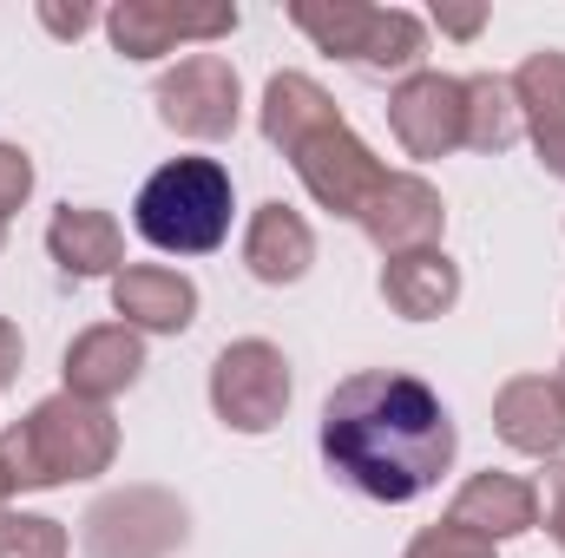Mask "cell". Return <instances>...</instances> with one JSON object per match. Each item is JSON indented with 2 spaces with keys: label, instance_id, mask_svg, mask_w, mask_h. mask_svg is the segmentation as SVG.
<instances>
[{
  "label": "cell",
  "instance_id": "1",
  "mask_svg": "<svg viewBox=\"0 0 565 558\" xmlns=\"http://www.w3.org/2000/svg\"><path fill=\"white\" fill-rule=\"evenodd\" d=\"M316 447L349 493H362L375 506H408L427 486H440L460 433L422 375L362 368V375L335 382V395L322 401Z\"/></svg>",
  "mask_w": 565,
  "mask_h": 558
},
{
  "label": "cell",
  "instance_id": "2",
  "mask_svg": "<svg viewBox=\"0 0 565 558\" xmlns=\"http://www.w3.org/2000/svg\"><path fill=\"white\" fill-rule=\"evenodd\" d=\"M113 453H119L113 408L79 401V395H46L33 415L0 433V480L13 493H46V486L106 473Z\"/></svg>",
  "mask_w": 565,
  "mask_h": 558
},
{
  "label": "cell",
  "instance_id": "3",
  "mask_svg": "<svg viewBox=\"0 0 565 558\" xmlns=\"http://www.w3.org/2000/svg\"><path fill=\"white\" fill-rule=\"evenodd\" d=\"M132 224L164 257H204L231 237V171L217 158H171L145 178Z\"/></svg>",
  "mask_w": 565,
  "mask_h": 558
},
{
  "label": "cell",
  "instance_id": "4",
  "mask_svg": "<svg viewBox=\"0 0 565 558\" xmlns=\"http://www.w3.org/2000/svg\"><path fill=\"white\" fill-rule=\"evenodd\" d=\"M289 20L329 53L362 73H415L427 53V26L402 7H369V0H296Z\"/></svg>",
  "mask_w": 565,
  "mask_h": 558
},
{
  "label": "cell",
  "instance_id": "5",
  "mask_svg": "<svg viewBox=\"0 0 565 558\" xmlns=\"http://www.w3.org/2000/svg\"><path fill=\"white\" fill-rule=\"evenodd\" d=\"M282 158L296 164L302 191H309L322 211H335V217H362V211H369V197L388 184V164L355 139V132H349V119H335V126L309 132L302 144H289Z\"/></svg>",
  "mask_w": 565,
  "mask_h": 558
},
{
  "label": "cell",
  "instance_id": "6",
  "mask_svg": "<svg viewBox=\"0 0 565 558\" xmlns=\"http://www.w3.org/2000/svg\"><path fill=\"white\" fill-rule=\"evenodd\" d=\"M211 408L231 433H270L289 408V362L277 342H231L211 362Z\"/></svg>",
  "mask_w": 565,
  "mask_h": 558
},
{
  "label": "cell",
  "instance_id": "7",
  "mask_svg": "<svg viewBox=\"0 0 565 558\" xmlns=\"http://www.w3.org/2000/svg\"><path fill=\"white\" fill-rule=\"evenodd\" d=\"M191 539V519L171 493L158 486H126L106 493L86 513V552L93 558H171Z\"/></svg>",
  "mask_w": 565,
  "mask_h": 558
},
{
  "label": "cell",
  "instance_id": "8",
  "mask_svg": "<svg viewBox=\"0 0 565 558\" xmlns=\"http://www.w3.org/2000/svg\"><path fill=\"white\" fill-rule=\"evenodd\" d=\"M158 119L178 139H231L237 132V66L224 53H191L158 79Z\"/></svg>",
  "mask_w": 565,
  "mask_h": 558
},
{
  "label": "cell",
  "instance_id": "9",
  "mask_svg": "<svg viewBox=\"0 0 565 558\" xmlns=\"http://www.w3.org/2000/svg\"><path fill=\"white\" fill-rule=\"evenodd\" d=\"M388 126L408 158H447L467 144V79H447V73H408L395 93H388Z\"/></svg>",
  "mask_w": 565,
  "mask_h": 558
},
{
  "label": "cell",
  "instance_id": "10",
  "mask_svg": "<svg viewBox=\"0 0 565 558\" xmlns=\"http://www.w3.org/2000/svg\"><path fill=\"white\" fill-rule=\"evenodd\" d=\"M237 26V7H171V0H126L106 13V33L126 60H158L178 40H224Z\"/></svg>",
  "mask_w": 565,
  "mask_h": 558
},
{
  "label": "cell",
  "instance_id": "11",
  "mask_svg": "<svg viewBox=\"0 0 565 558\" xmlns=\"http://www.w3.org/2000/svg\"><path fill=\"white\" fill-rule=\"evenodd\" d=\"M369 230V244L382 257H408V250H434L440 244V224H447V204L440 191L415 178V171H388V184L369 197V211L355 217Z\"/></svg>",
  "mask_w": 565,
  "mask_h": 558
},
{
  "label": "cell",
  "instance_id": "12",
  "mask_svg": "<svg viewBox=\"0 0 565 558\" xmlns=\"http://www.w3.org/2000/svg\"><path fill=\"white\" fill-rule=\"evenodd\" d=\"M139 375H145V342H139V329H126V322L79 329L73 348H66V395H79V401H99L106 408Z\"/></svg>",
  "mask_w": 565,
  "mask_h": 558
},
{
  "label": "cell",
  "instance_id": "13",
  "mask_svg": "<svg viewBox=\"0 0 565 558\" xmlns=\"http://www.w3.org/2000/svg\"><path fill=\"white\" fill-rule=\"evenodd\" d=\"M447 526H460V533H473V539H487V546L520 539V533L540 526V486H526L520 473H473V480L454 493Z\"/></svg>",
  "mask_w": 565,
  "mask_h": 558
},
{
  "label": "cell",
  "instance_id": "14",
  "mask_svg": "<svg viewBox=\"0 0 565 558\" xmlns=\"http://www.w3.org/2000/svg\"><path fill=\"white\" fill-rule=\"evenodd\" d=\"M493 433L513 447V453H533V460H553L565 447V395L553 375H513L500 395H493Z\"/></svg>",
  "mask_w": 565,
  "mask_h": 558
},
{
  "label": "cell",
  "instance_id": "15",
  "mask_svg": "<svg viewBox=\"0 0 565 558\" xmlns=\"http://www.w3.org/2000/svg\"><path fill=\"white\" fill-rule=\"evenodd\" d=\"M113 309H119L126 329L178 335L198 315V282L184 277V270H164V264H132V270L113 277Z\"/></svg>",
  "mask_w": 565,
  "mask_h": 558
},
{
  "label": "cell",
  "instance_id": "16",
  "mask_svg": "<svg viewBox=\"0 0 565 558\" xmlns=\"http://www.w3.org/2000/svg\"><path fill=\"white\" fill-rule=\"evenodd\" d=\"M46 250L53 264L73 282L86 277H119V257H126V230L113 211H93V204H60L53 224H46Z\"/></svg>",
  "mask_w": 565,
  "mask_h": 558
},
{
  "label": "cell",
  "instance_id": "17",
  "mask_svg": "<svg viewBox=\"0 0 565 558\" xmlns=\"http://www.w3.org/2000/svg\"><path fill=\"white\" fill-rule=\"evenodd\" d=\"M382 302L408 322H434L460 302V264L434 244V250H408L382 264Z\"/></svg>",
  "mask_w": 565,
  "mask_h": 558
},
{
  "label": "cell",
  "instance_id": "18",
  "mask_svg": "<svg viewBox=\"0 0 565 558\" xmlns=\"http://www.w3.org/2000/svg\"><path fill=\"white\" fill-rule=\"evenodd\" d=\"M513 99H520V119L540 144V164L565 178V53H533L513 73Z\"/></svg>",
  "mask_w": 565,
  "mask_h": 558
},
{
  "label": "cell",
  "instance_id": "19",
  "mask_svg": "<svg viewBox=\"0 0 565 558\" xmlns=\"http://www.w3.org/2000/svg\"><path fill=\"white\" fill-rule=\"evenodd\" d=\"M309 264H316V237H309V224L289 211V204H257V217H250V230H244V270L257 282H302L309 277Z\"/></svg>",
  "mask_w": 565,
  "mask_h": 558
},
{
  "label": "cell",
  "instance_id": "20",
  "mask_svg": "<svg viewBox=\"0 0 565 558\" xmlns=\"http://www.w3.org/2000/svg\"><path fill=\"white\" fill-rule=\"evenodd\" d=\"M342 112H335V99L309 79V73H277L270 86H264V139L289 151V144H302L309 132H322V126H335Z\"/></svg>",
  "mask_w": 565,
  "mask_h": 558
},
{
  "label": "cell",
  "instance_id": "21",
  "mask_svg": "<svg viewBox=\"0 0 565 558\" xmlns=\"http://www.w3.org/2000/svg\"><path fill=\"white\" fill-rule=\"evenodd\" d=\"M526 132V119H520V99H513V79H500V73H473L467 79V144L473 151H507V144Z\"/></svg>",
  "mask_w": 565,
  "mask_h": 558
},
{
  "label": "cell",
  "instance_id": "22",
  "mask_svg": "<svg viewBox=\"0 0 565 558\" xmlns=\"http://www.w3.org/2000/svg\"><path fill=\"white\" fill-rule=\"evenodd\" d=\"M0 558H66V526L40 513H0Z\"/></svg>",
  "mask_w": 565,
  "mask_h": 558
},
{
  "label": "cell",
  "instance_id": "23",
  "mask_svg": "<svg viewBox=\"0 0 565 558\" xmlns=\"http://www.w3.org/2000/svg\"><path fill=\"white\" fill-rule=\"evenodd\" d=\"M402 558H493V546L473 539V533H460V526H427Z\"/></svg>",
  "mask_w": 565,
  "mask_h": 558
},
{
  "label": "cell",
  "instance_id": "24",
  "mask_svg": "<svg viewBox=\"0 0 565 558\" xmlns=\"http://www.w3.org/2000/svg\"><path fill=\"white\" fill-rule=\"evenodd\" d=\"M33 197V158L20 144H0V224Z\"/></svg>",
  "mask_w": 565,
  "mask_h": 558
},
{
  "label": "cell",
  "instance_id": "25",
  "mask_svg": "<svg viewBox=\"0 0 565 558\" xmlns=\"http://www.w3.org/2000/svg\"><path fill=\"white\" fill-rule=\"evenodd\" d=\"M540 506H546V533H553V546L565 552V460L546 473V500H540Z\"/></svg>",
  "mask_w": 565,
  "mask_h": 558
},
{
  "label": "cell",
  "instance_id": "26",
  "mask_svg": "<svg viewBox=\"0 0 565 558\" xmlns=\"http://www.w3.org/2000/svg\"><path fill=\"white\" fill-rule=\"evenodd\" d=\"M434 26L454 33V40H473V33L487 26V13H480V7H434Z\"/></svg>",
  "mask_w": 565,
  "mask_h": 558
},
{
  "label": "cell",
  "instance_id": "27",
  "mask_svg": "<svg viewBox=\"0 0 565 558\" xmlns=\"http://www.w3.org/2000/svg\"><path fill=\"white\" fill-rule=\"evenodd\" d=\"M40 20H46V33H60V40H79L86 26H93V7H40Z\"/></svg>",
  "mask_w": 565,
  "mask_h": 558
},
{
  "label": "cell",
  "instance_id": "28",
  "mask_svg": "<svg viewBox=\"0 0 565 558\" xmlns=\"http://www.w3.org/2000/svg\"><path fill=\"white\" fill-rule=\"evenodd\" d=\"M20 355H26V342H20V329L0 315V388H13V382H20Z\"/></svg>",
  "mask_w": 565,
  "mask_h": 558
},
{
  "label": "cell",
  "instance_id": "29",
  "mask_svg": "<svg viewBox=\"0 0 565 558\" xmlns=\"http://www.w3.org/2000/svg\"><path fill=\"white\" fill-rule=\"evenodd\" d=\"M7 493H13V486H7V480H0V513H7Z\"/></svg>",
  "mask_w": 565,
  "mask_h": 558
},
{
  "label": "cell",
  "instance_id": "30",
  "mask_svg": "<svg viewBox=\"0 0 565 558\" xmlns=\"http://www.w3.org/2000/svg\"><path fill=\"white\" fill-rule=\"evenodd\" d=\"M553 382H559V395H565V362H559V375H553Z\"/></svg>",
  "mask_w": 565,
  "mask_h": 558
},
{
  "label": "cell",
  "instance_id": "31",
  "mask_svg": "<svg viewBox=\"0 0 565 558\" xmlns=\"http://www.w3.org/2000/svg\"><path fill=\"white\" fill-rule=\"evenodd\" d=\"M0 244H7V224H0Z\"/></svg>",
  "mask_w": 565,
  "mask_h": 558
}]
</instances>
